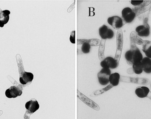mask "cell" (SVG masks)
Instances as JSON below:
<instances>
[{
    "label": "cell",
    "mask_w": 151,
    "mask_h": 119,
    "mask_svg": "<svg viewBox=\"0 0 151 119\" xmlns=\"http://www.w3.org/2000/svg\"><path fill=\"white\" fill-rule=\"evenodd\" d=\"M123 33L121 29L118 30L117 33V49L115 53L114 59L119 64L120 59L121 56L123 47Z\"/></svg>",
    "instance_id": "cell-1"
},
{
    "label": "cell",
    "mask_w": 151,
    "mask_h": 119,
    "mask_svg": "<svg viewBox=\"0 0 151 119\" xmlns=\"http://www.w3.org/2000/svg\"><path fill=\"white\" fill-rule=\"evenodd\" d=\"M23 88L20 85L12 86L10 87L5 91V96L8 98H16L21 96L22 94Z\"/></svg>",
    "instance_id": "cell-2"
},
{
    "label": "cell",
    "mask_w": 151,
    "mask_h": 119,
    "mask_svg": "<svg viewBox=\"0 0 151 119\" xmlns=\"http://www.w3.org/2000/svg\"><path fill=\"white\" fill-rule=\"evenodd\" d=\"M122 20L125 23H128L133 22L135 18L136 14L132 9L129 7L124 8L122 11Z\"/></svg>",
    "instance_id": "cell-3"
},
{
    "label": "cell",
    "mask_w": 151,
    "mask_h": 119,
    "mask_svg": "<svg viewBox=\"0 0 151 119\" xmlns=\"http://www.w3.org/2000/svg\"><path fill=\"white\" fill-rule=\"evenodd\" d=\"M111 75V71L110 69H102L97 75L99 83L102 85L108 84L109 82V77Z\"/></svg>",
    "instance_id": "cell-4"
},
{
    "label": "cell",
    "mask_w": 151,
    "mask_h": 119,
    "mask_svg": "<svg viewBox=\"0 0 151 119\" xmlns=\"http://www.w3.org/2000/svg\"><path fill=\"white\" fill-rule=\"evenodd\" d=\"M136 31L138 36L147 37L150 34V26L148 23V18H145L142 25H139L136 28Z\"/></svg>",
    "instance_id": "cell-5"
},
{
    "label": "cell",
    "mask_w": 151,
    "mask_h": 119,
    "mask_svg": "<svg viewBox=\"0 0 151 119\" xmlns=\"http://www.w3.org/2000/svg\"><path fill=\"white\" fill-rule=\"evenodd\" d=\"M121 81L125 82L132 83L142 85H148L150 84V81L148 78H137V77H121Z\"/></svg>",
    "instance_id": "cell-6"
},
{
    "label": "cell",
    "mask_w": 151,
    "mask_h": 119,
    "mask_svg": "<svg viewBox=\"0 0 151 119\" xmlns=\"http://www.w3.org/2000/svg\"><path fill=\"white\" fill-rule=\"evenodd\" d=\"M107 22L114 29L119 30L124 25V23L121 18L118 16L109 17L107 19Z\"/></svg>",
    "instance_id": "cell-7"
},
{
    "label": "cell",
    "mask_w": 151,
    "mask_h": 119,
    "mask_svg": "<svg viewBox=\"0 0 151 119\" xmlns=\"http://www.w3.org/2000/svg\"><path fill=\"white\" fill-rule=\"evenodd\" d=\"M99 34L102 39H110L112 38L114 36V33L111 29H110L108 26L104 25L99 28Z\"/></svg>",
    "instance_id": "cell-8"
},
{
    "label": "cell",
    "mask_w": 151,
    "mask_h": 119,
    "mask_svg": "<svg viewBox=\"0 0 151 119\" xmlns=\"http://www.w3.org/2000/svg\"><path fill=\"white\" fill-rule=\"evenodd\" d=\"M103 68L115 69L119 66V64L112 57H107L100 63Z\"/></svg>",
    "instance_id": "cell-9"
},
{
    "label": "cell",
    "mask_w": 151,
    "mask_h": 119,
    "mask_svg": "<svg viewBox=\"0 0 151 119\" xmlns=\"http://www.w3.org/2000/svg\"><path fill=\"white\" fill-rule=\"evenodd\" d=\"M77 97L81 100L83 102L86 104L89 107H91L94 110H99V106L95 102L85 96L83 94H82L79 91L77 90Z\"/></svg>",
    "instance_id": "cell-10"
},
{
    "label": "cell",
    "mask_w": 151,
    "mask_h": 119,
    "mask_svg": "<svg viewBox=\"0 0 151 119\" xmlns=\"http://www.w3.org/2000/svg\"><path fill=\"white\" fill-rule=\"evenodd\" d=\"M33 79L34 75L32 73L24 71L23 73L20 74L19 82L21 84L23 85L30 84L32 81Z\"/></svg>",
    "instance_id": "cell-11"
},
{
    "label": "cell",
    "mask_w": 151,
    "mask_h": 119,
    "mask_svg": "<svg viewBox=\"0 0 151 119\" xmlns=\"http://www.w3.org/2000/svg\"><path fill=\"white\" fill-rule=\"evenodd\" d=\"M26 109L31 113H33L40 108V105L35 98H32L25 104Z\"/></svg>",
    "instance_id": "cell-12"
},
{
    "label": "cell",
    "mask_w": 151,
    "mask_h": 119,
    "mask_svg": "<svg viewBox=\"0 0 151 119\" xmlns=\"http://www.w3.org/2000/svg\"><path fill=\"white\" fill-rule=\"evenodd\" d=\"M150 92V90L145 86L138 87L135 90V94L140 98L147 97Z\"/></svg>",
    "instance_id": "cell-13"
},
{
    "label": "cell",
    "mask_w": 151,
    "mask_h": 119,
    "mask_svg": "<svg viewBox=\"0 0 151 119\" xmlns=\"http://www.w3.org/2000/svg\"><path fill=\"white\" fill-rule=\"evenodd\" d=\"M86 43L88 44L90 46H97L100 45L101 40L98 39H78L77 40V45H82L83 43Z\"/></svg>",
    "instance_id": "cell-14"
},
{
    "label": "cell",
    "mask_w": 151,
    "mask_h": 119,
    "mask_svg": "<svg viewBox=\"0 0 151 119\" xmlns=\"http://www.w3.org/2000/svg\"><path fill=\"white\" fill-rule=\"evenodd\" d=\"M143 70L147 74L151 73V59L148 57H145L142 61Z\"/></svg>",
    "instance_id": "cell-15"
},
{
    "label": "cell",
    "mask_w": 151,
    "mask_h": 119,
    "mask_svg": "<svg viewBox=\"0 0 151 119\" xmlns=\"http://www.w3.org/2000/svg\"><path fill=\"white\" fill-rule=\"evenodd\" d=\"M142 51L148 58L151 59V41L144 40L142 45Z\"/></svg>",
    "instance_id": "cell-16"
},
{
    "label": "cell",
    "mask_w": 151,
    "mask_h": 119,
    "mask_svg": "<svg viewBox=\"0 0 151 119\" xmlns=\"http://www.w3.org/2000/svg\"><path fill=\"white\" fill-rule=\"evenodd\" d=\"M10 11L8 10L2 11V17L0 19V27H3L9 22Z\"/></svg>",
    "instance_id": "cell-17"
},
{
    "label": "cell",
    "mask_w": 151,
    "mask_h": 119,
    "mask_svg": "<svg viewBox=\"0 0 151 119\" xmlns=\"http://www.w3.org/2000/svg\"><path fill=\"white\" fill-rule=\"evenodd\" d=\"M120 76L118 73L111 74L109 77V82L113 86H116L119 84Z\"/></svg>",
    "instance_id": "cell-18"
},
{
    "label": "cell",
    "mask_w": 151,
    "mask_h": 119,
    "mask_svg": "<svg viewBox=\"0 0 151 119\" xmlns=\"http://www.w3.org/2000/svg\"><path fill=\"white\" fill-rule=\"evenodd\" d=\"M106 40L102 39L101 43L99 45V48L98 56L100 61L104 60L105 59L104 51L105 46Z\"/></svg>",
    "instance_id": "cell-19"
},
{
    "label": "cell",
    "mask_w": 151,
    "mask_h": 119,
    "mask_svg": "<svg viewBox=\"0 0 151 119\" xmlns=\"http://www.w3.org/2000/svg\"><path fill=\"white\" fill-rule=\"evenodd\" d=\"M133 70L134 73L137 74H140L142 73V62H134L133 65Z\"/></svg>",
    "instance_id": "cell-20"
},
{
    "label": "cell",
    "mask_w": 151,
    "mask_h": 119,
    "mask_svg": "<svg viewBox=\"0 0 151 119\" xmlns=\"http://www.w3.org/2000/svg\"><path fill=\"white\" fill-rule=\"evenodd\" d=\"M125 58L129 65L132 66L134 63V51L129 50L126 52Z\"/></svg>",
    "instance_id": "cell-21"
},
{
    "label": "cell",
    "mask_w": 151,
    "mask_h": 119,
    "mask_svg": "<svg viewBox=\"0 0 151 119\" xmlns=\"http://www.w3.org/2000/svg\"><path fill=\"white\" fill-rule=\"evenodd\" d=\"M143 59L142 54L139 48L137 47L134 51V62H142Z\"/></svg>",
    "instance_id": "cell-22"
},
{
    "label": "cell",
    "mask_w": 151,
    "mask_h": 119,
    "mask_svg": "<svg viewBox=\"0 0 151 119\" xmlns=\"http://www.w3.org/2000/svg\"><path fill=\"white\" fill-rule=\"evenodd\" d=\"M137 37V34L135 32H132L130 33V50L132 51H134L137 47L136 46V43Z\"/></svg>",
    "instance_id": "cell-23"
},
{
    "label": "cell",
    "mask_w": 151,
    "mask_h": 119,
    "mask_svg": "<svg viewBox=\"0 0 151 119\" xmlns=\"http://www.w3.org/2000/svg\"><path fill=\"white\" fill-rule=\"evenodd\" d=\"M91 46L88 43H84L82 44L81 51L83 53H88L90 51Z\"/></svg>",
    "instance_id": "cell-24"
},
{
    "label": "cell",
    "mask_w": 151,
    "mask_h": 119,
    "mask_svg": "<svg viewBox=\"0 0 151 119\" xmlns=\"http://www.w3.org/2000/svg\"><path fill=\"white\" fill-rule=\"evenodd\" d=\"M113 87V86L110 84V85H108V86L106 87L104 89H103L101 90H99L96 91L94 93V95L96 96V95H100V94H103L104 92H106V91H107L110 90V89H111Z\"/></svg>",
    "instance_id": "cell-25"
},
{
    "label": "cell",
    "mask_w": 151,
    "mask_h": 119,
    "mask_svg": "<svg viewBox=\"0 0 151 119\" xmlns=\"http://www.w3.org/2000/svg\"><path fill=\"white\" fill-rule=\"evenodd\" d=\"M70 41L72 44L75 43V31L73 30L71 32L70 37Z\"/></svg>",
    "instance_id": "cell-26"
},
{
    "label": "cell",
    "mask_w": 151,
    "mask_h": 119,
    "mask_svg": "<svg viewBox=\"0 0 151 119\" xmlns=\"http://www.w3.org/2000/svg\"><path fill=\"white\" fill-rule=\"evenodd\" d=\"M144 1H131V4L134 6H139L144 2Z\"/></svg>",
    "instance_id": "cell-27"
},
{
    "label": "cell",
    "mask_w": 151,
    "mask_h": 119,
    "mask_svg": "<svg viewBox=\"0 0 151 119\" xmlns=\"http://www.w3.org/2000/svg\"><path fill=\"white\" fill-rule=\"evenodd\" d=\"M2 17V11L0 8V19Z\"/></svg>",
    "instance_id": "cell-28"
},
{
    "label": "cell",
    "mask_w": 151,
    "mask_h": 119,
    "mask_svg": "<svg viewBox=\"0 0 151 119\" xmlns=\"http://www.w3.org/2000/svg\"><path fill=\"white\" fill-rule=\"evenodd\" d=\"M147 97L149 98L151 100V92H150V93H149V95H148Z\"/></svg>",
    "instance_id": "cell-29"
}]
</instances>
